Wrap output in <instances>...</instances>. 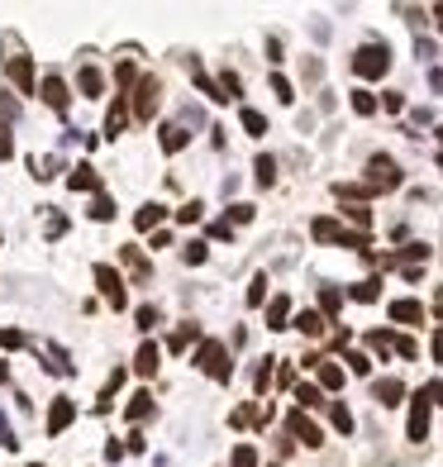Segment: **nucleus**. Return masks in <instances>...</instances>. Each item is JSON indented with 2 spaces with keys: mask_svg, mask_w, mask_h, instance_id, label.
Listing matches in <instances>:
<instances>
[{
  "mask_svg": "<svg viewBox=\"0 0 443 467\" xmlns=\"http://www.w3.org/2000/svg\"><path fill=\"white\" fill-rule=\"evenodd\" d=\"M196 367H201L205 377H215V382H229V377H234V362H229V348H224L219 339H205V343L196 348Z\"/></svg>",
  "mask_w": 443,
  "mask_h": 467,
  "instance_id": "nucleus-1",
  "label": "nucleus"
},
{
  "mask_svg": "<svg viewBox=\"0 0 443 467\" xmlns=\"http://www.w3.org/2000/svg\"><path fill=\"white\" fill-rule=\"evenodd\" d=\"M353 72H358L363 82L386 77V72H391V48H386V43H363V48L353 53Z\"/></svg>",
  "mask_w": 443,
  "mask_h": 467,
  "instance_id": "nucleus-2",
  "label": "nucleus"
},
{
  "mask_svg": "<svg viewBox=\"0 0 443 467\" xmlns=\"http://www.w3.org/2000/svg\"><path fill=\"white\" fill-rule=\"evenodd\" d=\"M429 410H434L429 391H415V396H410V424H405L410 443H424V439H429Z\"/></svg>",
  "mask_w": 443,
  "mask_h": 467,
  "instance_id": "nucleus-3",
  "label": "nucleus"
},
{
  "mask_svg": "<svg viewBox=\"0 0 443 467\" xmlns=\"http://www.w3.org/2000/svg\"><path fill=\"white\" fill-rule=\"evenodd\" d=\"M367 186H372V191H395V186H400L395 158H382V153H377V158L367 163Z\"/></svg>",
  "mask_w": 443,
  "mask_h": 467,
  "instance_id": "nucleus-4",
  "label": "nucleus"
},
{
  "mask_svg": "<svg viewBox=\"0 0 443 467\" xmlns=\"http://www.w3.org/2000/svg\"><path fill=\"white\" fill-rule=\"evenodd\" d=\"M286 429H291V439L305 443V448H319V443H324V429H319V424H314L305 410H291V415H286Z\"/></svg>",
  "mask_w": 443,
  "mask_h": 467,
  "instance_id": "nucleus-5",
  "label": "nucleus"
},
{
  "mask_svg": "<svg viewBox=\"0 0 443 467\" xmlns=\"http://www.w3.org/2000/svg\"><path fill=\"white\" fill-rule=\"evenodd\" d=\"M157 96H162L157 77H138V82H133V114H138V119H153Z\"/></svg>",
  "mask_w": 443,
  "mask_h": 467,
  "instance_id": "nucleus-6",
  "label": "nucleus"
},
{
  "mask_svg": "<svg viewBox=\"0 0 443 467\" xmlns=\"http://www.w3.org/2000/svg\"><path fill=\"white\" fill-rule=\"evenodd\" d=\"M96 286H101V296L115 305V310H124V305H129V296H124V276L115 272V267H105V262H101V267H96Z\"/></svg>",
  "mask_w": 443,
  "mask_h": 467,
  "instance_id": "nucleus-7",
  "label": "nucleus"
},
{
  "mask_svg": "<svg viewBox=\"0 0 443 467\" xmlns=\"http://www.w3.org/2000/svg\"><path fill=\"white\" fill-rule=\"evenodd\" d=\"M5 72H10V82L20 86L24 96L38 91V82H34V62H29V57H10V62H5Z\"/></svg>",
  "mask_w": 443,
  "mask_h": 467,
  "instance_id": "nucleus-8",
  "label": "nucleus"
},
{
  "mask_svg": "<svg viewBox=\"0 0 443 467\" xmlns=\"http://www.w3.org/2000/svg\"><path fill=\"white\" fill-rule=\"evenodd\" d=\"M157 362H162V348H157L153 339H143V343H138V353H133V372H138V377H153Z\"/></svg>",
  "mask_w": 443,
  "mask_h": 467,
  "instance_id": "nucleus-9",
  "label": "nucleus"
},
{
  "mask_svg": "<svg viewBox=\"0 0 443 467\" xmlns=\"http://www.w3.org/2000/svg\"><path fill=\"white\" fill-rule=\"evenodd\" d=\"M72 415H77V406H72L67 396H57V401L48 406V434H52V439H57V434L72 424Z\"/></svg>",
  "mask_w": 443,
  "mask_h": 467,
  "instance_id": "nucleus-10",
  "label": "nucleus"
},
{
  "mask_svg": "<svg viewBox=\"0 0 443 467\" xmlns=\"http://www.w3.org/2000/svg\"><path fill=\"white\" fill-rule=\"evenodd\" d=\"M291 325H296V329L305 334V339H319V334L329 329V320H324V310H300V315H296Z\"/></svg>",
  "mask_w": 443,
  "mask_h": 467,
  "instance_id": "nucleus-11",
  "label": "nucleus"
},
{
  "mask_svg": "<svg viewBox=\"0 0 443 467\" xmlns=\"http://www.w3.org/2000/svg\"><path fill=\"white\" fill-rule=\"evenodd\" d=\"M310 234L319 239V244H343V234H348V229H343L334 215H319V220L310 224Z\"/></svg>",
  "mask_w": 443,
  "mask_h": 467,
  "instance_id": "nucleus-12",
  "label": "nucleus"
},
{
  "mask_svg": "<svg viewBox=\"0 0 443 467\" xmlns=\"http://www.w3.org/2000/svg\"><path fill=\"white\" fill-rule=\"evenodd\" d=\"M67 186H72V191H96L101 195V177H96V167H72V172H67Z\"/></svg>",
  "mask_w": 443,
  "mask_h": 467,
  "instance_id": "nucleus-13",
  "label": "nucleus"
},
{
  "mask_svg": "<svg viewBox=\"0 0 443 467\" xmlns=\"http://www.w3.org/2000/svg\"><path fill=\"white\" fill-rule=\"evenodd\" d=\"M296 406H300V410H319V406H329V401H324V386H319V382H300V386H296Z\"/></svg>",
  "mask_w": 443,
  "mask_h": 467,
  "instance_id": "nucleus-14",
  "label": "nucleus"
},
{
  "mask_svg": "<svg viewBox=\"0 0 443 467\" xmlns=\"http://www.w3.org/2000/svg\"><path fill=\"white\" fill-rule=\"evenodd\" d=\"M291 325V296H272L267 301V329H286Z\"/></svg>",
  "mask_w": 443,
  "mask_h": 467,
  "instance_id": "nucleus-15",
  "label": "nucleus"
},
{
  "mask_svg": "<svg viewBox=\"0 0 443 467\" xmlns=\"http://www.w3.org/2000/svg\"><path fill=\"white\" fill-rule=\"evenodd\" d=\"M391 320L395 325H424V305L419 301H391Z\"/></svg>",
  "mask_w": 443,
  "mask_h": 467,
  "instance_id": "nucleus-16",
  "label": "nucleus"
},
{
  "mask_svg": "<svg viewBox=\"0 0 443 467\" xmlns=\"http://www.w3.org/2000/svg\"><path fill=\"white\" fill-rule=\"evenodd\" d=\"M43 105H52V110H67V86H62V77H43Z\"/></svg>",
  "mask_w": 443,
  "mask_h": 467,
  "instance_id": "nucleus-17",
  "label": "nucleus"
},
{
  "mask_svg": "<svg viewBox=\"0 0 443 467\" xmlns=\"http://www.w3.org/2000/svg\"><path fill=\"white\" fill-rule=\"evenodd\" d=\"M372 396H377L382 406H400V396H405V382H395V377H382V382L372 386Z\"/></svg>",
  "mask_w": 443,
  "mask_h": 467,
  "instance_id": "nucleus-18",
  "label": "nucleus"
},
{
  "mask_svg": "<svg viewBox=\"0 0 443 467\" xmlns=\"http://www.w3.org/2000/svg\"><path fill=\"white\" fill-rule=\"evenodd\" d=\"M314 377H319V386H324V391H339V386H343V367H339V362H329V357H319Z\"/></svg>",
  "mask_w": 443,
  "mask_h": 467,
  "instance_id": "nucleus-19",
  "label": "nucleus"
},
{
  "mask_svg": "<svg viewBox=\"0 0 443 467\" xmlns=\"http://www.w3.org/2000/svg\"><path fill=\"white\" fill-rule=\"evenodd\" d=\"M119 262H124V267H129L138 281H148V276H153V267L143 262V253H138V248H119Z\"/></svg>",
  "mask_w": 443,
  "mask_h": 467,
  "instance_id": "nucleus-20",
  "label": "nucleus"
},
{
  "mask_svg": "<svg viewBox=\"0 0 443 467\" xmlns=\"http://www.w3.org/2000/svg\"><path fill=\"white\" fill-rule=\"evenodd\" d=\"M162 215H167V210L153 200V205H143V210L133 215V229H143V234H148V229H157V224H162Z\"/></svg>",
  "mask_w": 443,
  "mask_h": 467,
  "instance_id": "nucleus-21",
  "label": "nucleus"
},
{
  "mask_svg": "<svg viewBox=\"0 0 443 467\" xmlns=\"http://www.w3.org/2000/svg\"><path fill=\"white\" fill-rule=\"evenodd\" d=\"M124 119H129V105H124V96H119V101L110 105V114H105V134L115 138L119 129H124Z\"/></svg>",
  "mask_w": 443,
  "mask_h": 467,
  "instance_id": "nucleus-22",
  "label": "nucleus"
},
{
  "mask_svg": "<svg viewBox=\"0 0 443 467\" xmlns=\"http://www.w3.org/2000/svg\"><path fill=\"white\" fill-rule=\"evenodd\" d=\"M186 148V129L182 124H162V153H182Z\"/></svg>",
  "mask_w": 443,
  "mask_h": 467,
  "instance_id": "nucleus-23",
  "label": "nucleus"
},
{
  "mask_svg": "<svg viewBox=\"0 0 443 467\" xmlns=\"http://www.w3.org/2000/svg\"><path fill=\"white\" fill-rule=\"evenodd\" d=\"M196 339H201V325H182V329L167 339V348H172V353H182V348H191Z\"/></svg>",
  "mask_w": 443,
  "mask_h": 467,
  "instance_id": "nucleus-24",
  "label": "nucleus"
},
{
  "mask_svg": "<svg viewBox=\"0 0 443 467\" xmlns=\"http://www.w3.org/2000/svg\"><path fill=\"white\" fill-rule=\"evenodd\" d=\"M119 386H124V367H115V372H110V382H105L101 401H96V406H101V410H110V406H115V391H119Z\"/></svg>",
  "mask_w": 443,
  "mask_h": 467,
  "instance_id": "nucleus-25",
  "label": "nucleus"
},
{
  "mask_svg": "<svg viewBox=\"0 0 443 467\" xmlns=\"http://www.w3.org/2000/svg\"><path fill=\"white\" fill-rule=\"evenodd\" d=\"M395 339H400V334H391V329H372V334H367V343H372V348H377L382 357L395 353Z\"/></svg>",
  "mask_w": 443,
  "mask_h": 467,
  "instance_id": "nucleus-26",
  "label": "nucleus"
},
{
  "mask_svg": "<svg viewBox=\"0 0 443 467\" xmlns=\"http://www.w3.org/2000/svg\"><path fill=\"white\" fill-rule=\"evenodd\" d=\"M329 420H334V429H339V434H353V410H348L343 401L329 406Z\"/></svg>",
  "mask_w": 443,
  "mask_h": 467,
  "instance_id": "nucleus-27",
  "label": "nucleus"
},
{
  "mask_svg": "<svg viewBox=\"0 0 443 467\" xmlns=\"http://www.w3.org/2000/svg\"><path fill=\"white\" fill-rule=\"evenodd\" d=\"M77 86H81V96H101V72L96 67H81V77H77Z\"/></svg>",
  "mask_w": 443,
  "mask_h": 467,
  "instance_id": "nucleus-28",
  "label": "nucleus"
},
{
  "mask_svg": "<svg viewBox=\"0 0 443 467\" xmlns=\"http://www.w3.org/2000/svg\"><path fill=\"white\" fill-rule=\"evenodd\" d=\"M148 410H153V391H138V396H133V401H129V410H124V415H129L133 424H138V420H143V415H148Z\"/></svg>",
  "mask_w": 443,
  "mask_h": 467,
  "instance_id": "nucleus-29",
  "label": "nucleus"
},
{
  "mask_svg": "<svg viewBox=\"0 0 443 467\" xmlns=\"http://www.w3.org/2000/svg\"><path fill=\"white\" fill-rule=\"evenodd\" d=\"M238 119H243V129H248L253 138H262V134H267V114H262V110H243Z\"/></svg>",
  "mask_w": 443,
  "mask_h": 467,
  "instance_id": "nucleus-30",
  "label": "nucleus"
},
{
  "mask_svg": "<svg viewBox=\"0 0 443 467\" xmlns=\"http://www.w3.org/2000/svg\"><path fill=\"white\" fill-rule=\"evenodd\" d=\"M424 258H429V248H424V244H410V248H400V253H395V262H400V267H415V262H424Z\"/></svg>",
  "mask_w": 443,
  "mask_h": 467,
  "instance_id": "nucleus-31",
  "label": "nucleus"
},
{
  "mask_svg": "<svg viewBox=\"0 0 443 467\" xmlns=\"http://www.w3.org/2000/svg\"><path fill=\"white\" fill-rule=\"evenodd\" d=\"M229 467H258V448H253V443H238L234 458H229Z\"/></svg>",
  "mask_w": 443,
  "mask_h": 467,
  "instance_id": "nucleus-32",
  "label": "nucleus"
},
{
  "mask_svg": "<svg viewBox=\"0 0 443 467\" xmlns=\"http://www.w3.org/2000/svg\"><path fill=\"white\" fill-rule=\"evenodd\" d=\"M377 296H382V281H377V276H367V281L353 286V301H377Z\"/></svg>",
  "mask_w": 443,
  "mask_h": 467,
  "instance_id": "nucleus-33",
  "label": "nucleus"
},
{
  "mask_svg": "<svg viewBox=\"0 0 443 467\" xmlns=\"http://www.w3.org/2000/svg\"><path fill=\"white\" fill-rule=\"evenodd\" d=\"M319 305H324V320H329V315H339V305H343L339 286H324V291H319Z\"/></svg>",
  "mask_w": 443,
  "mask_h": 467,
  "instance_id": "nucleus-34",
  "label": "nucleus"
},
{
  "mask_svg": "<svg viewBox=\"0 0 443 467\" xmlns=\"http://www.w3.org/2000/svg\"><path fill=\"white\" fill-rule=\"evenodd\" d=\"M182 258H186V262H191V267H201V262H205V258H210V248L201 244V239H191V244L182 248Z\"/></svg>",
  "mask_w": 443,
  "mask_h": 467,
  "instance_id": "nucleus-35",
  "label": "nucleus"
},
{
  "mask_svg": "<svg viewBox=\"0 0 443 467\" xmlns=\"http://www.w3.org/2000/svg\"><path fill=\"white\" fill-rule=\"evenodd\" d=\"M377 105H382V101H377L372 91H353V110L358 114H377Z\"/></svg>",
  "mask_w": 443,
  "mask_h": 467,
  "instance_id": "nucleus-36",
  "label": "nucleus"
},
{
  "mask_svg": "<svg viewBox=\"0 0 443 467\" xmlns=\"http://www.w3.org/2000/svg\"><path fill=\"white\" fill-rule=\"evenodd\" d=\"M343 215H348V220L367 234V224H372V210H367V205H358V200H353V205H343Z\"/></svg>",
  "mask_w": 443,
  "mask_h": 467,
  "instance_id": "nucleus-37",
  "label": "nucleus"
},
{
  "mask_svg": "<svg viewBox=\"0 0 443 467\" xmlns=\"http://www.w3.org/2000/svg\"><path fill=\"white\" fill-rule=\"evenodd\" d=\"M343 362H348V372H353V377H367V372H372V357H367V353H343Z\"/></svg>",
  "mask_w": 443,
  "mask_h": 467,
  "instance_id": "nucleus-38",
  "label": "nucleus"
},
{
  "mask_svg": "<svg viewBox=\"0 0 443 467\" xmlns=\"http://www.w3.org/2000/svg\"><path fill=\"white\" fill-rule=\"evenodd\" d=\"M91 220H115V200H110V195H96V200H91Z\"/></svg>",
  "mask_w": 443,
  "mask_h": 467,
  "instance_id": "nucleus-39",
  "label": "nucleus"
},
{
  "mask_svg": "<svg viewBox=\"0 0 443 467\" xmlns=\"http://www.w3.org/2000/svg\"><path fill=\"white\" fill-rule=\"evenodd\" d=\"M272 181H277V163L262 153V158H258V186H272Z\"/></svg>",
  "mask_w": 443,
  "mask_h": 467,
  "instance_id": "nucleus-40",
  "label": "nucleus"
},
{
  "mask_svg": "<svg viewBox=\"0 0 443 467\" xmlns=\"http://www.w3.org/2000/svg\"><path fill=\"white\" fill-rule=\"evenodd\" d=\"M262 301H267V276H253V281H248V305H262Z\"/></svg>",
  "mask_w": 443,
  "mask_h": 467,
  "instance_id": "nucleus-41",
  "label": "nucleus"
},
{
  "mask_svg": "<svg viewBox=\"0 0 443 467\" xmlns=\"http://www.w3.org/2000/svg\"><path fill=\"white\" fill-rule=\"evenodd\" d=\"M201 215H205V205H201V200H186L182 210H177V220H182V224H196Z\"/></svg>",
  "mask_w": 443,
  "mask_h": 467,
  "instance_id": "nucleus-42",
  "label": "nucleus"
},
{
  "mask_svg": "<svg viewBox=\"0 0 443 467\" xmlns=\"http://www.w3.org/2000/svg\"><path fill=\"white\" fill-rule=\"evenodd\" d=\"M272 91H277V101H282V105H291V101H296V96H291V82L282 77V72H272Z\"/></svg>",
  "mask_w": 443,
  "mask_h": 467,
  "instance_id": "nucleus-43",
  "label": "nucleus"
},
{
  "mask_svg": "<svg viewBox=\"0 0 443 467\" xmlns=\"http://www.w3.org/2000/svg\"><path fill=\"white\" fill-rule=\"evenodd\" d=\"M133 320H138V329H153V325H157V310H153V305H138V310H133Z\"/></svg>",
  "mask_w": 443,
  "mask_h": 467,
  "instance_id": "nucleus-44",
  "label": "nucleus"
},
{
  "mask_svg": "<svg viewBox=\"0 0 443 467\" xmlns=\"http://www.w3.org/2000/svg\"><path fill=\"white\" fill-rule=\"evenodd\" d=\"M382 110L400 114V110H405V96H400V91H386V96H382Z\"/></svg>",
  "mask_w": 443,
  "mask_h": 467,
  "instance_id": "nucleus-45",
  "label": "nucleus"
},
{
  "mask_svg": "<svg viewBox=\"0 0 443 467\" xmlns=\"http://www.w3.org/2000/svg\"><path fill=\"white\" fill-rule=\"evenodd\" d=\"M219 91H224V101H234V96L243 91V86H238V77H234V72H224V82H219Z\"/></svg>",
  "mask_w": 443,
  "mask_h": 467,
  "instance_id": "nucleus-46",
  "label": "nucleus"
},
{
  "mask_svg": "<svg viewBox=\"0 0 443 467\" xmlns=\"http://www.w3.org/2000/svg\"><path fill=\"white\" fill-rule=\"evenodd\" d=\"M5 158H15V138H10L5 124H0V163H5Z\"/></svg>",
  "mask_w": 443,
  "mask_h": 467,
  "instance_id": "nucleus-47",
  "label": "nucleus"
},
{
  "mask_svg": "<svg viewBox=\"0 0 443 467\" xmlns=\"http://www.w3.org/2000/svg\"><path fill=\"white\" fill-rule=\"evenodd\" d=\"M210 239H234V224H229V220L210 224Z\"/></svg>",
  "mask_w": 443,
  "mask_h": 467,
  "instance_id": "nucleus-48",
  "label": "nucleus"
},
{
  "mask_svg": "<svg viewBox=\"0 0 443 467\" xmlns=\"http://www.w3.org/2000/svg\"><path fill=\"white\" fill-rule=\"evenodd\" d=\"M24 343V334H15V329H0V348H20Z\"/></svg>",
  "mask_w": 443,
  "mask_h": 467,
  "instance_id": "nucleus-49",
  "label": "nucleus"
},
{
  "mask_svg": "<svg viewBox=\"0 0 443 467\" xmlns=\"http://www.w3.org/2000/svg\"><path fill=\"white\" fill-rule=\"evenodd\" d=\"M229 220H234V224H248V220H253V205H234V210H229Z\"/></svg>",
  "mask_w": 443,
  "mask_h": 467,
  "instance_id": "nucleus-50",
  "label": "nucleus"
},
{
  "mask_svg": "<svg viewBox=\"0 0 443 467\" xmlns=\"http://www.w3.org/2000/svg\"><path fill=\"white\" fill-rule=\"evenodd\" d=\"M395 353H400V357H415V353H419L415 339H395Z\"/></svg>",
  "mask_w": 443,
  "mask_h": 467,
  "instance_id": "nucleus-51",
  "label": "nucleus"
},
{
  "mask_svg": "<svg viewBox=\"0 0 443 467\" xmlns=\"http://www.w3.org/2000/svg\"><path fill=\"white\" fill-rule=\"evenodd\" d=\"M115 77H119V86H129L133 82V62H119V67H115Z\"/></svg>",
  "mask_w": 443,
  "mask_h": 467,
  "instance_id": "nucleus-52",
  "label": "nucleus"
},
{
  "mask_svg": "<svg viewBox=\"0 0 443 467\" xmlns=\"http://www.w3.org/2000/svg\"><path fill=\"white\" fill-rule=\"evenodd\" d=\"M267 362H272V357H267ZM267 362L258 367V391H267V386H272V367H267Z\"/></svg>",
  "mask_w": 443,
  "mask_h": 467,
  "instance_id": "nucleus-53",
  "label": "nucleus"
},
{
  "mask_svg": "<svg viewBox=\"0 0 443 467\" xmlns=\"http://www.w3.org/2000/svg\"><path fill=\"white\" fill-rule=\"evenodd\" d=\"M0 443H5V448H10V453H15V448H20V439H15V434H10V424H0Z\"/></svg>",
  "mask_w": 443,
  "mask_h": 467,
  "instance_id": "nucleus-54",
  "label": "nucleus"
},
{
  "mask_svg": "<svg viewBox=\"0 0 443 467\" xmlns=\"http://www.w3.org/2000/svg\"><path fill=\"white\" fill-rule=\"evenodd\" d=\"M277 386H296V372H291V367H277Z\"/></svg>",
  "mask_w": 443,
  "mask_h": 467,
  "instance_id": "nucleus-55",
  "label": "nucleus"
},
{
  "mask_svg": "<svg viewBox=\"0 0 443 467\" xmlns=\"http://www.w3.org/2000/svg\"><path fill=\"white\" fill-rule=\"evenodd\" d=\"M424 391H429V401H434V406H443V382H429Z\"/></svg>",
  "mask_w": 443,
  "mask_h": 467,
  "instance_id": "nucleus-56",
  "label": "nucleus"
},
{
  "mask_svg": "<svg viewBox=\"0 0 443 467\" xmlns=\"http://www.w3.org/2000/svg\"><path fill=\"white\" fill-rule=\"evenodd\" d=\"M434 357L443 362V325H439V334H434Z\"/></svg>",
  "mask_w": 443,
  "mask_h": 467,
  "instance_id": "nucleus-57",
  "label": "nucleus"
},
{
  "mask_svg": "<svg viewBox=\"0 0 443 467\" xmlns=\"http://www.w3.org/2000/svg\"><path fill=\"white\" fill-rule=\"evenodd\" d=\"M434 20H439V29H443V5H434Z\"/></svg>",
  "mask_w": 443,
  "mask_h": 467,
  "instance_id": "nucleus-58",
  "label": "nucleus"
},
{
  "mask_svg": "<svg viewBox=\"0 0 443 467\" xmlns=\"http://www.w3.org/2000/svg\"><path fill=\"white\" fill-rule=\"evenodd\" d=\"M0 382H5V362H0Z\"/></svg>",
  "mask_w": 443,
  "mask_h": 467,
  "instance_id": "nucleus-59",
  "label": "nucleus"
},
{
  "mask_svg": "<svg viewBox=\"0 0 443 467\" xmlns=\"http://www.w3.org/2000/svg\"><path fill=\"white\" fill-rule=\"evenodd\" d=\"M439 143H443V124H439Z\"/></svg>",
  "mask_w": 443,
  "mask_h": 467,
  "instance_id": "nucleus-60",
  "label": "nucleus"
},
{
  "mask_svg": "<svg viewBox=\"0 0 443 467\" xmlns=\"http://www.w3.org/2000/svg\"><path fill=\"white\" fill-rule=\"evenodd\" d=\"M34 467H38V463H34Z\"/></svg>",
  "mask_w": 443,
  "mask_h": 467,
  "instance_id": "nucleus-61",
  "label": "nucleus"
}]
</instances>
